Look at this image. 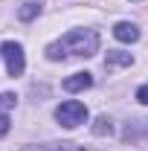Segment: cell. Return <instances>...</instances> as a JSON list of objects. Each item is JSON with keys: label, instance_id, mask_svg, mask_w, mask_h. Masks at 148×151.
Instances as JSON below:
<instances>
[{"label": "cell", "instance_id": "obj_3", "mask_svg": "<svg viewBox=\"0 0 148 151\" xmlns=\"http://www.w3.org/2000/svg\"><path fill=\"white\" fill-rule=\"evenodd\" d=\"M0 52H3V58H6V70H9V76H20V73H23L26 58H23V47H20V44L6 41V44L0 47Z\"/></svg>", "mask_w": 148, "mask_h": 151}, {"label": "cell", "instance_id": "obj_1", "mask_svg": "<svg viewBox=\"0 0 148 151\" xmlns=\"http://www.w3.org/2000/svg\"><path fill=\"white\" fill-rule=\"evenodd\" d=\"M99 50V35L93 29H73L67 35H61L47 47L50 61H64V58H90Z\"/></svg>", "mask_w": 148, "mask_h": 151}, {"label": "cell", "instance_id": "obj_5", "mask_svg": "<svg viewBox=\"0 0 148 151\" xmlns=\"http://www.w3.org/2000/svg\"><path fill=\"white\" fill-rule=\"evenodd\" d=\"M90 84H93V76H90V73H73L70 78H64V90H67V93L87 90Z\"/></svg>", "mask_w": 148, "mask_h": 151}, {"label": "cell", "instance_id": "obj_11", "mask_svg": "<svg viewBox=\"0 0 148 151\" xmlns=\"http://www.w3.org/2000/svg\"><path fill=\"white\" fill-rule=\"evenodd\" d=\"M137 99H139L142 105H148V84H142V87L137 90Z\"/></svg>", "mask_w": 148, "mask_h": 151}, {"label": "cell", "instance_id": "obj_13", "mask_svg": "<svg viewBox=\"0 0 148 151\" xmlns=\"http://www.w3.org/2000/svg\"><path fill=\"white\" fill-rule=\"evenodd\" d=\"M131 3H142V0H131Z\"/></svg>", "mask_w": 148, "mask_h": 151}, {"label": "cell", "instance_id": "obj_7", "mask_svg": "<svg viewBox=\"0 0 148 151\" xmlns=\"http://www.w3.org/2000/svg\"><path fill=\"white\" fill-rule=\"evenodd\" d=\"M41 15V3H35V0H29V3H23L18 9V18L20 20H32V18H38Z\"/></svg>", "mask_w": 148, "mask_h": 151}, {"label": "cell", "instance_id": "obj_6", "mask_svg": "<svg viewBox=\"0 0 148 151\" xmlns=\"http://www.w3.org/2000/svg\"><path fill=\"white\" fill-rule=\"evenodd\" d=\"M125 64H134L131 52H119V50H111L108 58H105V67H125Z\"/></svg>", "mask_w": 148, "mask_h": 151}, {"label": "cell", "instance_id": "obj_9", "mask_svg": "<svg viewBox=\"0 0 148 151\" xmlns=\"http://www.w3.org/2000/svg\"><path fill=\"white\" fill-rule=\"evenodd\" d=\"M93 134H96V137H108V134H113V122L108 119V116H99V119L93 122Z\"/></svg>", "mask_w": 148, "mask_h": 151}, {"label": "cell", "instance_id": "obj_4", "mask_svg": "<svg viewBox=\"0 0 148 151\" xmlns=\"http://www.w3.org/2000/svg\"><path fill=\"white\" fill-rule=\"evenodd\" d=\"M113 35H116V41H122V44H134V41H139V29H137V23L122 20V23L113 26Z\"/></svg>", "mask_w": 148, "mask_h": 151}, {"label": "cell", "instance_id": "obj_10", "mask_svg": "<svg viewBox=\"0 0 148 151\" xmlns=\"http://www.w3.org/2000/svg\"><path fill=\"white\" fill-rule=\"evenodd\" d=\"M15 105H18V96H15V93H9V90L0 93V111H12Z\"/></svg>", "mask_w": 148, "mask_h": 151}, {"label": "cell", "instance_id": "obj_2", "mask_svg": "<svg viewBox=\"0 0 148 151\" xmlns=\"http://www.w3.org/2000/svg\"><path fill=\"white\" fill-rule=\"evenodd\" d=\"M55 119L64 125V128H75V125H81V122H87V108L81 105V102H61L55 108Z\"/></svg>", "mask_w": 148, "mask_h": 151}, {"label": "cell", "instance_id": "obj_8", "mask_svg": "<svg viewBox=\"0 0 148 151\" xmlns=\"http://www.w3.org/2000/svg\"><path fill=\"white\" fill-rule=\"evenodd\" d=\"M20 151H73L70 142H44V145H23Z\"/></svg>", "mask_w": 148, "mask_h": 151}, {"label": "cell", "instance_id": "obj_12", "mask_svg": "<svg viewBox=\"0 0 148 151\" xmlns=\"http://www.w3.org/2000/svg\"><path fill=\"white\" fill-rule=\"evenodd\" d=\"M9 134V116H0V137Z\"/></svg>", "mask_w": 148, "mask_h": 151}]
</instances>
